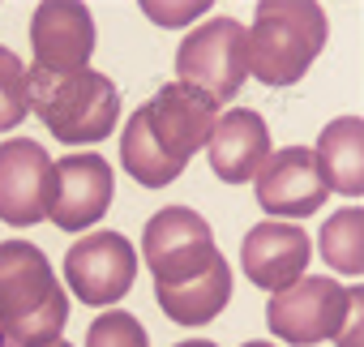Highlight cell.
I'll return each instance as SVG.
<instances>
[{"instance_id": "obj_15", "label": "cell", "mask_w": 364, "mask_h": 347, "mask_svg": "<svg viewBox=\"0 0 364 347\" xmlns=\"http://www.w3.org/2000/svg\"><path fill=\"white\" fill-rule=\"evenodd\" d=\"M154 300L176 326H206L232 300V266H228V257L219 253L202 274H193L185 283H167V287L154 283Z\"/></svg>"}, {"instance_id": "obj_6", "label": "cell", "mask_w": 364, "mask_h": 347, "mask_svg": "<svg viewBox=\"0 0 364 347\" xmlns=\"http://www.w3.org/2000/svg\"><path fill=\"white\" fill-rule=\"evenodd\" d=\"M347 296H351V287H343L338 279L300 274L291 287L270 296L266 326L291 347H313V343L338 338L343 317H347Z\"/></svg>"}, {"instance_id": "obj_19", "label": "cell", "mask_w": 364, "mask_h": 347, "mask_svg": "<svg viewBox=\"0 0 364 347\" xmlns=\"http://www.w3.org/2000/svg\"><path fill=\"white\" fill-rule=\"evenodd\" d=\"M86 347H150V338H146V326L133 313L112 309V313H103V317L90 321Z\"/></svg>"}, {"instance_id": "obj_7", "label": "cell", "mask_w": 364, "mask_h": 347, "mask_svg": "<svg viewBox=\"0 0 364 347\" xmlns=\"http://www.w3.org/2000/svg\"><path fill=\"white\" fill-rule=\"evenodd\" d=\"M215 257H219L215 232L189 206H163L141 232V262L150 266L154 283H163V287L202 274Z\"/></svg>"}, {"instance_id": "obj_13", "label": "cell", "mask_w": 364, "mask_h": 347, "mask_svg": "<svg viewBox=\"0 0 364 347\" xmlns=\"http://www.w3.org/2000/svg\"><path fill=\"white\" fill-rule=\"evenodd\" d=\"M309 257H313V245H309V232L296 228V223H257L245 245H240V266H245V279L266 287V292H283L291 287L304 270H309Z\"/></svg>"}, {"instance_id": "obj_3", "label": "cell", "mask_w": 364, "mask_h": 347, "mask_svg": "<svg viewBox=\"0 0 364 347\" xmlns=\"http://www.w3.org/2000/svg\"><path fill=\"white\" fill-rule=\"evenodd\" d=\"M326 9L313 0H262L249 35V73L266 86H296L326 48Z\"/></svg>"}, {"instance_id": "obj_2", "label": "cell", "mask_w": 364, "mask_h": 347, "mask_svg": "<svg viewBox=\"0 0 364 347\" xmlns=\"http://www.w3.org/2000/svg\"><path fill=\"white\" fill-rule=\"evenodd\" d=\"M69 321V296L31 240H0V330L18 347H52Z\"/></svg>"}, {"instance_id": "obj_20", "label": "cell", "mask_w": 364, "mask_h": 347, "mask_svg": "<svg viewBox=\"0 0 364 347\" xmlns=\"http://www.w3.org/2000/svg\"><path fill=\"white\" fill-rule=\"evenodd\" d=\"M141 9H146V18L159 22V26H185V22H193V18H202V14L210 9V0H185V5H167V0H141Z\"/></svg>"}, {"instance_id": "obj_5", "label": "cell", "mask_w": 364, "mask_h": 347, "mask_svg": "<svg viewBox=\"0 0 364 347\" xmlns=\"http://www.w3.org/2000/svg\"><path fill=\"white\" fill-rule=\"evenodd\" d=\"M176 82L198 86L215 103H232L249 78V35L236 18H210L185 35L176 52Z\"/></svg>"}, {"instance_id": "obj_17", "label": "cell", "mask_w": 364, "mask_h": 347, "mask_svg": "<svg viewBox=\"0 0 364 347\" xmlns=\"http://www.w3.org/2000/svg\"><path fill=\"white\" fill-rule=\"evenodd\" d=\"M317 245H321V257L334 270H343V274L355 279L364 270V210L347 206V210L330 215L326 228H321V236H317Z\"/></svg>"}, {"instance_id": "obj_1", "label": "cell", "mask_w": 364, "mask_h": 347, "mask_svg": "<svg viewBox=\"0 0 364 347\" xmlns=\"http://www.w3.org/2000/svg\"><path fill=\"white\" fill-rule=\"evenodd\" d=\"M215 120H219V103L210 95L185 82H167L124 124V137H120L124 171L146 189H163L180 181L189 159L210 142Z\"/></svg>"}, {"instance_id": "obj_18", "label": "cell", "mask_w": 364, "mask_h": 347, "mask_svg": "<svg viewBox=\"0 0 364 347\" xmlns=\"http://www.w3.org/2000/svg\"><path fill=\"white\" fill-rule=\"evenodd\" d=\"M31 112V73L18 52L0 48V129H18Z\"/></svg>"}, {"instance_id": "obj_24", "label": "cell", "mask_w": 364, "mask_h": 347, "mask_svg": "<svg viewBox=\"0 0 364 347\" xmlns=\"http://www.w3.org/2000/svg\"><path fill=\"white\" fill-rule=\"evenodd\" d=\"M245 347H274V343H245Z\"/></svg>"}, {"instance_id": "obj_21", "label": "cell", "mask_w": 364, "mask_h": 347, "mask_svg": "<svg viewBox=\"0 0 364 347\" xmlns=\"http://www.w3.org/2000/svg\"><path fill=\"white\" fill-rule=\"evenodd\" d=\"M360 300H364V292L351 287V296H347V317H343L347 334H338V347H360Z\"/></svg>"}, {"instance_id": "obj_8", "label": "cell", "mask_w": 364, "mask_h": 347, "mask_svg": "<svg viewBox=\"0 0 364 347\" xmlns=\"http://www.w3.org/2000/svg\"><path fill=\"white\" fill-rule=\"evenodd\" d=\"M65 279L82 304H90V309L116 304L129 296V287L137 279V249L120 232L82 236L65 253Z\"/></svg>"}, {"instance_id": "obj_23", "label": "cell", "mask_w": 364, "mask_h": 347, "mask_svg": "<svg viewBox=\"0 0 364 347\" xmlns=\"http://www.w3.org/2000/svg\"><path fill=\"white\" fill-rule=\"evenodd\" d=\"M0 347H18V343H14V338H9L5 330H0Z\"/></svg>"}, {"instance_id": "obj_9", "label": "cell", "mask_w": 364, "mask_h": 347, "mask_svg": "<svg viewBox=\"0 0 364 347\" xmlns=\"http://www.w3.org/2000/svg\"><path fill=\"white\" fill-rule=\"evenodd\" d=\"M112 167L103 154L95 150H77V154H65L60 163H52V206H48V219L65 232H82L90 228L95 219L107 215L112 206Z\"/></svg>"}, {"instance_id": "obj_11", "label": "cell", "mask_w": 364, "mask_h": 347, "mask_svg": "<svg viewBox=\"0 0 364 347\" xmlns=\"http://www.w3.org/2000/svg\"><path fill=\"white\" fill-rule=\"evenodd\" d=\"M257 206L274 219H304L313 210L326 206L330 189L321 181V171H317V159L309 146H283V150H270V159L262 163L257 171Z\"/></svg>"}, {"instance_id": "obj_10", "label": "cell", "mask_w": 364, "mask_h": 347, "mask_svg": "<svg viewBox=\"0 0 364 347\" xmlns=\"http://www.w3.org/2000/svg\"><path fill=\"white\" fill-rule=\"evenodd\" d=\"M52 206V159L35 137L0 142V219L31 228Z\"/></svg>"}, {"instance_id": "obj_12", "label": "cell", "mask_w": 364, "mask_h": 347, "mask_svg": "<svg viewBox=\"0 0 364 347\" xmlns=\"http://www.w3.org/2000/svg\"><path fill=\"white\" fill-rule=\"evenodd\" d=\"M31 48H35V69L48 73H73L86 69L95 52V18L77 0H48L31 18Z\"/></svg>"}, {"instance_id": "obj_4", "label": "cell", "mask_w": 364, "mask_h": 347, "mask_svg": "<svg viewBox=\"0 0 364 347\" xmlns=\"http://www.w3.org/2000/svg\"><path fill=\"white\" fill-rule=\"evenodd\" d=\"M31 73V107L48 124V133L65 146L103 142L120 120V90L99 69H73V73Z\"/></svg>"}, {"instance_id": "obj_14", "label": "cell", "mask_w": 364, "mask_h": 347, "mask_svg": "<svg viewBox=\"0 0 364 347\" xmlns=\"http://www.w3.org/2000/svg\"><path fill=\"white\" fill-rule=\"evenodd\" d=\"M206 146H210L215 176L228 181V185H245L270 159V129L253 107H232L215 120V133H210Z\"/></svg>"}, {"instance_id": "obj_16", "label": "cell", "mask_w": 364, "mask_h": 347, "mask_svg": "<svg viewBox=\"0 0 364 347\" xmlns=\"http://www.w3.org/2000/svg\"><path fill=\"white\" fill-rule=\"evenodd\" d=\"M313 159L330 193L360 198L364 193V120L360 116L330 120L313 146Z\"/></svg>"}, {"instance_id": "obj_25", "label": "cell", "mask_w": 364, "mask_h": 347, "mask_svg": "<svg viewBox=\"0 0 364 347\" xmlns=\"http://www.w3.org/2000/svg\"><path fill=\"white\" fill-rule=\"evenodd\" d=\"M52 347H73V343H60V338H56V343H52Z\"/></svg>"}, {"instance_id": "obj_22", "label": "cell", "mask_w": 364, "mask_h": 347, "mask_svg": "<svg viewBox=\"0 0 364 347\" xmlns=\"http://www.w3.org/2000/svg\"><path fill=\"white\" fill-rule=\"evenodd\" d=\"M176 347H219V343H210V338H185V343H176Z\"/></svg>"}]
</instances>
